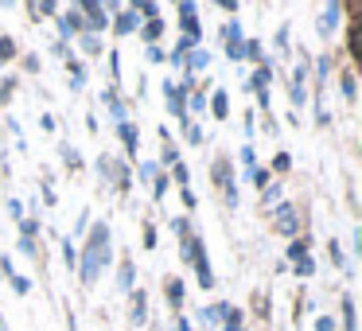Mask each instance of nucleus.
<instances>
[{"instance_id":"412c9836","label":"nucleus","mask_w":362,"mask_h":331,"mask_svg":"<svg viewBox=\"0 0 362 331\" xmlns=\"http://www.w3.org/2000/svg\"><path fill=\"white\" fill-rule=\"evenodd\" d=\"M141 180H156V164H152V160H148V164H141Z\"/></svg>"},{"instance_id":"a211bd4d","label":"nucleus","mask_w":362,"mask_h":331,"mask_svg":"<svg viewBox=\"0 0 362 331\" xmlns=\"http://www.w3.org/2000/svg\"><path fill=\"white\" fill-rule=\"evenodd\" d=\"M253 183H257V187H265V183H269V172H265V168H253Z\"/></svg>"},{"instance_id":"f8f14e48","label":"nucleus","mask_w":362,"mask_h":331,"mask_svg":"<svg viewBox=\"0 0 362 331\" xmlns=\"http://www.w3.org/2000/svg\"><path fill=\"white\" fill-rule=\"evenodd\" d=\"M136 28V12H125V16L117 20V35H125V32H133Z\"/></svg>"},{"instance_id":"39448f33","label":"nucleus","mask_w":362,"mask_h":331,"mask_svg":"<svg viewBox=\"0 0 362 331\" xmlns=\"http://www.w3.org/2000/svg\"><path fill=\"white\" fill-rule=\"evenodd\" d=\"M339 12H343L339 4H331V8H323V20H320V32H323V35H331V32H335V24H339Z\"/></svg>"},{"instance_id":"f3484780","label":"nucleus","mask_w":362,"mask_h":331,"mask_svg":"<svg viewBox=\"0 0 362 331\" xmlns=\"http://www.w3.org/2000/svg\"><path fill=\"white\" fill-rule=\"evenodd\" d=\"M226 331H242V315L238 312H226Z\"/></svg>"},{"instance_id":"4468645a","label":"nucleus","mask_w":362,"mask_h":331,"mask_svg":"<svg viewBox=\"0 0 362 331\" xmlns=\"http://www.w3.org/2000/svg\"><path fill=\"white\" fill-rule=\"evenodd\" d=\"M117 284H121V289H133V265H121V277H117Z\"/></svg>"},{"instance_id":"9b49d317","label":"nucleus","mask_w":362,"mask_h":331,"mask_svg":"<svg viewBox=\"0 0 362 331\" xmlns=\"http://www.w3.org/2000/svg\"><path fill=\"white\" fill-rule=\"evenodd\" d=\"M226 113H230V98L218 90V94H214V117H226Z\"/></svg>"},{"instance_id":"b1692460","label":"nucleus","mask_w":362,"mask_h":331,"mask_svg":"<svg viewBox=\"0 0 362 331\" xmlns=\"http://www.w3.org/2000/svg\"><path fill=\"white\" fill-rule=\"evenodd\" d=\"M288 164H292L288 156H276V160H273V168H276V172H288Z\"/></svg>"},{"instance_id":"6e6552de","label":"nucleus","mask_w":362,"mask_h":331,"mask_svg":"<svg viewBox=\"0 0 362 331\" xmlns=\"http://www.w3.org/2000/svg\"><path fill=\"white\" fill-rule=\"evenodd\" d=\"M117 133H121V141L129 144V152H136V129L129 125V121H121V125H117Z\"/></svg>"},{"instance_id":"423d86ee","label":"nucleus","mask_w":362,"mask_h":331,"mask_svg":"<svg viewBox=\"0 0 362 331\" xmlns=\"http://www.w3.org/2000/svg\"><path fill=\"white\" fill-rule=\"evenodd\" d=\"M269 79H273V66H261V71H257V74H253V79H250V90H257V94H265Z\"/></svg>"},{"instance_id":"f03ea898","label":"nucleus","mask_w":362,"mask_h":331,"mask_svg":"<svg viewBox=\"0 0 362 331\" xmlns=\"http://www.w3.org/2000/svg\"><path fill=\"white\" fill-rule=\"evenodd\" d=\"M288 257L296 261V273H300V277H312V273H315V265H312V257H308V245H304V242H292V245H288Z\"/></svg>"},{"instance_id":"393cba45","label":"nucleus","mask_w":362,"mask_h":331,"mask_svg":"<svg viewBox=\"0 0 362 331\" xmlns=\"http://www.w3.org/2000/svg\"><path fill=\"white\" fill-rule=\"evenodd\" d=\"M0 59H12V40H0Z\"/></svg>"},{"instance_id":"4be33fe9","label":"nucleus","mask_w":362,"mask_h":331,"mask_svg":"<svg viewBox=\"0 0 362 331\" xmlns=\"http://www.w3.org/2000/svg\"><path fill=\"white\" fill-rule=\"evenodd\" d=\"M343 94H346V102H354V79H351V74L343 79Z\"/></svg>"},{"instance_id":"dca6fc26","label":"nucleus","mask_w":362,"mask_h":331,"mask_svg":"<svg viewBox=\"0 0 362 331\" xmlns=\"http://www.w3.org/2000/svg\"><path fill=\"white\" fill-rule=\"evenodd\" d=\"M206 63H211V55H206V51H195V55H191V66H195V71H203Z\"/></svg>"},{"instance_id":"ddd939ff","label":"nucleus","mask_w":362,"mask_h":331,"mask_svg":"<svg viewBox=\"0 0 362 331\" xmlns=\"http://www.w3.org/2000/svg\"><path fill=\"white\" fill-rule=\"evenodd\" d=\"M343 323H346V331H354V300L351 296L343 300Z\"/></svg>"},{"instance_id":"5701e85b","label":"nucleus","mask_w":362,"mask_h":331,"mask_svg":"<svg viewBox=\"0 0 362 331\" xmlns=\"http://www.w3.org/2000/svg\"><path fill=\"white\" fill-rule=\"evenodd\" d=\"M172 175H175V180H180V183H187V168H183V164H180V160H175V168H172Z\"/></svg>"},{"instance_id":"f257e3e1","label":"nucleus","mask_w":362,"mask_h":331,"mask_svg":"<svg viewBox=\"0 0 362 331\" xmlns=\"http://www.w3.org/2000/svg\"><path fill=\"white\" fill-rule=\"evenodd\" d=\"M105 265H110V226H105V222H98L94 234H90L86 245H82V281L90 284Z\"/></svg>"},{"instance_id":"9d476101","label":"nucleus","mask_w":362,"mask_h":331,"mask_svg":"<svg viewBox=\"0 0 362 331\" xmlns=\"http://www.w3.org/2000/svg\"><path fill=\"white\" fill-rule=\"evenodd\" d=\"M168 300H172V308L183 304V284L180 281H168Z\"/></svg>"},{"instance_id":"6ab92c4d","label":"nucleus","mask_w":362,"mask_h":331,"mask_svg":"<svg viewBox=\"0 0 362 331\" xmlns=\"http://www.w3.org/2000/svg\"><path fill=\"white\" fill-rule=\"evenodd\" d=\"M315 331H335V320H331V315H320V320H315Z\"/></svg>"},{"instance_id":"20e7f679","label":"nucleus","mask_w":362,"mask_h":331,"mask_svg":"<svg viewBox=\"0 0 362 331\" xmlns=\"http://www.w3.org/2000/svg\"><path fill=\"white\" fill-rule=\"evenodd\" d=\"M276 226H281L284 234H292V230H296V211H292L288 203H281V211H276Z\"/></svg>"},{"instance_id":"0eeeda50","label":"nucleus","mask_w":362,"mask_h":331,"mask_svg":"<svg viewBox=\"0 0 362 331\" xmlns=\"http://www.w3.org/2000/svg\"><path fill=\"white\" fill-rule=\"evenodd\" d=\"M226 312H230L226 304H214V308H203V312H199V320H203V323H214V320H222Z\"/></svg>"},{"instance_id":"aec40b11","label":"nucleus","mask_w":362,"mask_h":331,"mask_svg":"<svg viewBox=\"0 0 362 331\" xmlns=\"http://www.w3.org/2000/svg\"><path fill=\"white\" fill-rule=\"evenodd\" d=\"M160 28H164V24H160V20H152V24L144 28V40H156V35H160Z\"/></svg>"},{"instance_id":"2eb2a0df","label":"nucleus","mask_w":362,"mask_h":331,"mask_svg":"<svg viewBox=\"0 0 362 331\" xmlns=\"http://www.w3.org/2000/svg\"><path fill=\"white\" fill-rule=\"evenodd\" d=\"M8 281H12V289H16V292H20V296H24V292H28V289H32V284H28V281H24V277H16V273H8Z\"/></svg>"},{"instance_id":"7ed1b4c3","label":"nucleus","mask_w":362,"mask_h":331,"mask_svg":"<svg viewBox=\"0 0 362 331\" xmlns=\"http://www.w3.org/2000/svg\"><path fill=\"white\" fill-rule=\"evenodd\" d=\"M187 86H191V82H180V86H172V82H168V86H164L168 105H172L175 117H187V105H183V90H187Z\"/></svg>"},{"instance_id":"1a4fd4ad","label":"nucleus","mask_w":362,"mask_h":331,"mask_svg":"<svg viewBox=\"0 0 362 331\" xmlns=\"http://www.w3.org/2000/svg\"><path fill=\"white\" fill-rule=\"evenodd\" d=\"M187 51H191V40H180V43H175V51H172V63L183 66V63H187Z\"/></svg>"},{"instance_id":"a878e982","label":"nucleus","mask_w":362,"mask_h":331,"mask_svg":"<svg viewBox=\"0 0 362 331\" xmlns=\"http://www.w3.org/2000/svg\"><path fill=\"white\" fill-rule=\"evenodd\" d=\"M0 331H4V320H0Z\"/></svg>"}]
</instances>
